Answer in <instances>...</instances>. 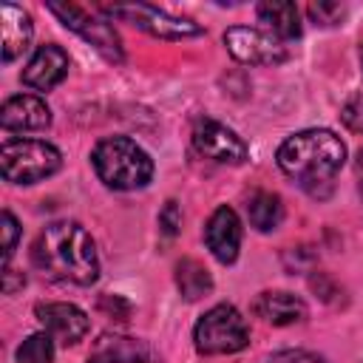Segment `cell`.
<instances>
[{"label":"cell","instance_id":"1","mask_svg":"<svg viewBox=\"0 0 363 363\" xmlns=\"http://www.w3.org/2000/svg\"><path fill=\"white\" fill-rule=\"evenodd\" d=\"M31 264L51 281L88 286L99 275L91 233L77 221H54L31 244Z\"/></svg>","mask_w":363,"mask_h":363},{"label":"cell","instance_id":"2","mask_svg":"<svg viewBox=\"0 0 363 363\" xmlns=\"http://www.w3.org/2000/svg\"><path fill=\"white\" fill-rule=\"evenodd\" d=\"M278 167L301 187L318 193L320 184H332L346 162V145L326 128L292 133L278 147Z\"/></svg>","mask_w":363,"mask_h":363},{"label":"cell","instance_id":"3","mask_svg":"<svg viewBox=\"0 0 363 363\" xmlns=\"http://www.w3.org/2000/svg\"><path fill=\"white\" fill-rule=\"evenodd\" d=\"M96 176L113 190L145 187L153 176V159L128 136H108L91 153Z\"/></svg>","mask_w":363,"mask_h":363},{"label":"cell","instance_id":"4","mask_svg":"<svg viewBox=\"0 0 363 363\" xmlns=\"http://www.w3.org/2000/svg\"><path fill=\"white\" fill-rule=\"evenodd\" d=\"M62 156L43 139H6L0 147V170L11 184H34L57 173Z\"/></svg>","mask_w":363,"mask_h":363},{"label":"cell","instance_id":"5","mask_svg":"<svg viewBox=\"0 0 363 363\" xmlns=\"http://www.w3.org/2000/svg\"><path fill=\"white\" fill-rule=\"evenodd\" d=\"M193 340L201 354H233L250 343V326L235 306L216 303L199 318Z\"/></svg>","mask_w":363,"mask_h":363},{"label":"cell","instance_id":"6","mask_svg":"<svg viewBox=\"0 0 363 363\" xmlns=\"http://www.w3.org/2000/svg\"><path fill=\"white\" fill-rule=\"evenodd\" d=\"M105 14L111 17H119L153 37H162V40H184V37H199L201 34V26L187 20V17H176L170 11H162L156 6H147V3H130V6H105L102 9Z\"/></svg>","mask_w":363,"mask_h":363},{"label":"cell","instance_id":"7","mask_svg":"<svg viewBox=\"0 0 363 363\" xmlns=\"http://www.w3.org/2000/svg\"><path fill=\"white\" fill-rule=\"evenodd\" d=\"M48 11L60 17V23L65 28H71L74 34H79L82 40H88L99 54H105L108 60H122V40L116 34V28L108 20H99L96 14L79 9V6H65V3H48Z\"/></svg>","mask_w":363,"mask_h":363},{"label":"cell","instance_id":"8","mask_svg":"<svg viewBox=\"0 0 363 363\" xmlns=\"http://www.w3.org/2000/svg\"><path fill=\"white\" fill-rule=\"evenodd\" d=\"M224 45L244 65H281L289 57L286 45L275 34L252 28V26H233V28H227L224 31Z\"/></svg>","mask_w":363,"mask_h":363},{"label":"cell","instance_id":"9","mask_svg":"<svg viewBox=\"0 0 363 363\" xmlns=\"http://www.w3.org/2000/svg\"><path fill=\"white\" fill-rule=\"evenodd\" d=\"M190 136H193V147L204 159L218 162V164H241L247 159V153H250L247 142L235 130H230L227 125H221V122H216L210 116L196 119Z\"/></svg>","mask_w":363,"mask_h":363},{"label":"cell","instance_id":"10","mask_svg":"<svg viewBox=\"0 0 363 363\" xmlns=\"http://www.w3.org/2000/svg\"><path fill=\"white\" fill-rule=\"evenodd\" d=\"M34 315L43 332L62 346H74L88 335V315L74 303H37Z\"/></svg>","mask_w":363,"mask_h":363},{"label":"cell","instance_id":"11","mask_svg":"<svg viewBox=\"0 0 363 363\" xmlns=\"http://www.w3.org/2000/svg\"><path fill=\"white\" fill-rule=\"evenodd\" d=\"M68 54L54 45V43H45L34 51V57L26 62L23 68V85L34 88V91H51L54 85H60L68 74Z\"/></svg>","mask_w":363,"mask_h":363},{"label":"cell","instance_id":"12","mask_svg":"<svg viewBox=\"0 0 363 363\" xmlns=\"http://www.w3.org/2000/svg\"><path fill=\"white\" fill-rule=\"evenodd\" d=\"M204 241L210 247V252L221 261V264H233L238 258V250H241V221L235 216L233 207H218L207 227H204Z\"/></svg>","mask_w":363,"mask_h":363},{"label":"cell","instance_id":"13","mask_svg":"<svg viewBox=\"0 0 363 363\" xmlns=\"http://www.w3.org/2000/svg\"><path fill=\"white\" fill-rule=\"evenodd\" d=\"M0 125L6 130H43L51 125V111L34 94H14L0 108Z\"/></svg>","mask_w":363,"mask_h":363},{"label":"cell","instance_id":"14","mask_svg":"<svg viewBox=\"0 0 363 363\" xmlns=\"http://www.w3.org/2000/svg\"><path fill=\"white\" fill-rule=\"evenodd\" d=\"M31 34H34V26H31L28 11H23L14 3H3L0 6V54H3V62L17 60L28 48Z\"/></svg>","mask_w":363,"mask_h":363},{"label":"cell","instance_id":"15","mask_svg":"<svg viewBox=\"0 0 363 363\" xmlns=\"http://www.w3.org/2000/svg\"><path fill=\"white\" fill-rule=\"evenodd\" d=\"M252 312L272 326H289L306 318V303L292 292H261L252 303Z\"/></svg>","mask_w":363,"mask_h":363},{"label":"cell","instance_id":"16","mask_svg":"<svg viewBox=\"0 0 363 363\" xmlns=\"http://www.w3.org/2000/svg\"><path fill=\"white\" fill-rule=\"evenodd\" d=\"M258 20L267 26L269 34H275L281 43L284 40H298L301 37V17L295 3L286 0H269L258 6Z\"/></svg>","mask_w":363,"mask_h":363},{"label":"cell","instance_id":"17","mask_svg":"<svg viewBox=\"0 0 363 363\" xmlns=\"http://www.w3.org/2000/svg\"><path fill=\"white\" fill-rule=\"evenodd\" d=\"M88 363H150L139 340L130 337H102Z\"/></svg>","mask_w":363,"mask_h":363},{"label":"cell","instance_id":"18","mask_svg":"<svg viewBox=\"0 0 363 363\" xmlns=\"http://www.w3.org/2000/svg\"><path fill=\"white\" fill-rule=\"evenodd\" d=\"M247 218H250V224H252L255 230L269 233V230H275V227L281 224V218H284V204H281V199H278L275 193L258 190V193H252V196L247 199Z\"/></svg>","mask_w":363,"mask_h":363},{"label":"cell","instance_id":"19","mask_svg":"<svg viewBox=\"0 0 363 363\" xmlns=\"http://www.w3.org/2000/svg\"><path fill=\"white\" fill-rule=\"evenodd\" d=\"M176 286L187 301H199L213 289V278L204 269V264H199L196 258H182L176 264Z\"/></svg>","mask_w":363,"mask_h":363},{"label":"cell","instance_id":"20","mask_svg":"<svg viewBox=\"0 0 363 363\" xmlns=\"http://www.w3.org/2000/svg\"><path fill=\"white\" fill-rule=\"evenodd\" d=\"M17 363H54V337L45 332L28 335L17 349Z\"/></svg>","mask_w":363,"mask_h":363},{"label":"cell","instance_id":"21","mask_svg":"<svg viewBox=\"0 0 363 363\" xmlns=\"http://www.w3.org/2000/svg\"><path fill=\"white\" fill-rule=\"evenodd\" d=\"M3 261H6V267H9V261H11V252H14V247H17V238H20V224H17V218L9 213V210H3Z\"/></svg>","mask_w":363,"mask_h":363},{"label":"cell","instance_id":"22","mask_svg":"<svg viewBox=\"0 0 363 363\" xmlns=\"http://www.w3.org/2000/svg\"><path fill=\"white\" fill-rule=\"evenodd\" d=\"M309 14H312V20L320 23V26H335V23H340V17L346 14V9H343L340 3H312V6H309Z\"/></svg>","mask_w":363,"mask_h":363},{"label":"cell","instance_id":"23","mask_svg":"<svg viewBox=\"0 0 363 363\" xmlns=\"http://www.w3.org/2000/svg\"><path fill=\"white\" fill-rule=\"evenodd\" d=\"M340 116H343L346 128H352L354 133H363V94L352 96V99H349V102L343 105Z\"/></svg>","mask_w":363,"mask_h":363},{"label":"cell","instance_id":"24","mask_svg":"<svg viewBox=\"0 0 363 363\" xmlns=\"http://www.w3.org/2000/svg\"><path fill=\"white\" fill-rule=\"evenodd\" d=\"M99 309H102L108 318H113V320H125V318L130 315V303H128V301H122L119 295H102Z\"/></svg>","mask_w":363,"mask_h":363},{"label":"cell","instance_id":"25","mask_svg":"<svg viewBox=\"0 0 363 363\" xmlns=\"http://www.w3.org/2000/svg\"><path fill=\"white\" fill-rule=\"evenodd\" d=\"M159 227H162L164 235H176V233H179V227H182V213H179L176 201H167V204H164V210L159 213Z\"/></svg>","mask_w":363,"mask_h":363},{"label":"cell","instance_id":"26","mask_svg":"<svg viewBox=\"0 0 363 363\" xmlns=\"http://www.w3.org/2000/svg\"><path fill=\"white\" fill-rule=\"evenodd\" d=\"M269 363H326L323 357L312 354V352H301V349H286L269 357Z\"/></svg>","mask_w":363,"mask_h":363},{"label":"cell","instance_id":"27","mask_svg":"<svg viewBox=\"0 0 363 363\" xmlns=\"http://www.w3.org/2000/svg\"><path fill=\"white\" fill-rule=\"evenodd\" d=\"M357 184H360V193H363V150L357 153Z\"/></svg>","mask_w":363,"mask_h":363},{"label":"cell","instance_id":"28","mask_svg":"<svg viewBox=\"0 0 363 363\" xmlns=\"http://www.w3.org/2000/svg\"><path fill=\"white\" fill-rule=\"evenodd\" d=\"M360 60H363V51H360Z\"/></svg>","mask_w":363,"mask_h":363}]
</instances>
